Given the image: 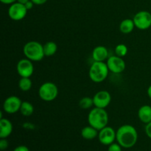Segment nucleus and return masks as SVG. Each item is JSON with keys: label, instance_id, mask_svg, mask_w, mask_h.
Wrapping results in <instances>:
<instances>
[{"label": "nucleus", "instance_id": "8", "mask_svg": "<svg viewBox=\"0 0 151 151\" xmlns=\"http://www.w3.org/2000/svg\"><path fill=\"white\" fill-rule=\"evenodd\" d=\"M109 72H111L114 74H119L124 72L125 69V62L122 58L117 55H114L109 57L106 61Z\"/></svg>", "mask_w": 151, "mask_h": 151}, {"label": "nucleus", "instance_id": "30", "mask_svg": "<svg viewBox=\"0 0 151 151\" xmlns=\"http://www.w3.org/2000/svg\"><path fill=\"white\" fill-rule=\"evenodd\" d=\"M29 1V0H17L18 2L21 3V4H25L27 2V1Z\"/></svg>", "mask_w": 151, "mask_h": 151}, {"label": "nucleus", "instance_id": "6", "mask_svg": "<svg viewBox=\"0 0 151 151\" xmlns=\"http://www.w3.org/2000/svg\"><path fill=\"white\" fill-rule=\"evenodd\" d=\"M133 20L137 29L145 30L151 27V13L145 10H142L134 16Z\"/></svg>", "mask_w": 151, "mask_h": 151}, {"label": "nucleus", "instance_id": "15", "mask_svg": "<svg viewBox=\"0 0 151 151\" xmlns=\"http://www.w3.org/2000/svg\"><path fill=\"white\" fill-rule=\"evenodd\" d=\"M138 117L142 122L147 124L151 122V106L145 105L139 108L138 111Z\"/></svg>", "mask_w": 151, "mask_h": 151}, {"label": "nucleus", "instance_id": "16", "mask_svg": "<svg viewBox=\"0 0 151 151\" xmlns=\"http://www.w3.org/2000/svg\"><path fill=\"white\" fill-rule=\"evenodd\" d=\"M98 131L96 128H93L91 125L84 127L81 131V136L83 139L87 140H91L98 137Z\"/></svg>", "mask_w": 151, "mask_h": 151}, {"label": "nucleus", "instance_id": "27", "mask_svg": "<svg viewBox=\"0 0 151 151\" xmlns=\"http://www.w3.org/2000/svg\"><path fill=\"white\" fill-rule=\"evenodd\" d=\"M32 2L35 4H37V5H41V4H45L47 1V0H31Z\"/></svg>", "mask_w": 151, "mask_h": 151}, {"label": "nucleus", "instance_id": "29", "mask_svg": "<svg viewBox=\"0 0 151 151\" xmlns=\"http://www.w3.org/2000/svg\"><path fill=\"white\" fill-rule=\"evenodd\" d=\"M1 2H2L3 4H12L13 3L17 1V0H0Z\"/></svg>", "mask_w": 151, "mask_h": 151}, {"label": "nucleus", "instance_id": "25", "mask_svg": "<svg viewBox=\"0 0 151 151\" xmlns=\"http://www.w3.org/2000/svg\"><path fill=\"white\" fill-rule=\"evenodd\" d=\"M145 133H146V135H147L149 138L151 139V122H149V123L146 124Z\"/></svg>", "mask_w": 151, "mask_h": 151}, {"label": "nucleus", "instance_id": "10", "mask_svg": "<svg viewBox=\"0 0 151 151\" xmlns=\"http://www.w3.org/2000/svg\"><path fill=\"white\" fill-rule=\"evenodd\" d=\"M22 103V101L19 97L16 96H10L4 100L3 103V109L9 114H16L20 111Z\"/></svg>", "mask_w": 151, "mask_h": 151}, {"label": "nucleus", "instance_id": "18", "mask_svg": "<svg viewBox=\"0 0 151 151\" xmlns=\"http://www.w3.org/2000/svg\"><path fill=\"white\" fill-rule=\"evenodd\" d=\"M43 47H44V55L47 57L54 55L58 50L57 44L53 41H48L44 45H43Z\"/></svg>", "mask_w": 151, "mask_h": 151}, {"label": "nucleus", "instance_id": "5", "mask_svg": "<svg viewBox=\"0 0 151 151\" xmlns=\"http://www.w3.org/2000/svg\"><path fill=\"white\" fill-rule=\"evenodd\" d=\"M58 94L57 86L52 82H46L40 86L38 95L40 98L45 102H51L55 100Z\"/></svg>", "mask_w": 151, "mask_h": 151}, {"label": "nucleus", "instance_id": "9", "mask_svg": "<svg viewBox=\"0 0 151 151\" xmlns=\"http://www.w3.org/2000/svg\"><path fill=\"white\" fill-rule=\"evenodd\" d=\"M16 70L21 78H30L34 72V66L32 60L27 58L20 60L16 66Z\"/></svg>", "mask_w": 151, "mask_h": 151}, {"label": "nucleus", "instance_id": "23", "mask_svg": "<svg viewBox=\"0 0 151 151\" xmlns=\"http://www.w3.org/2000/svg\"><path fill=\"white\" fill-rule=\"evenodd\" d=\"M122 146L118 143H112L111 145H110L108 149V151H122V148H121Z\"/></svg>", "mask_w": 151, "mask_h": 151}, {"label": "nucleus", "instance_id": "31", "mask_svg": "<svg viewBox=\"0 0 151 151\" xmlns=\"http://www.w3.org/2000/svg\"><path fill=\"white\" fill-rule=\"evenodd\" d=\"M147 95L151 99V85L147 88Z\"/></svg>", "mask_w": 151, "mask_h": 151}, {"label": "nucleus", "instance_id": "7", "mask_svg": "<svg viewBox=\"0 0 151 151\" xmlns=\"http://www.w3.org/2000/svg\"><path fill=\"white\" fill-rule=\"evenodd\" d=\"M28 10L26 8L24 4L16 2L13 3L8 9V16L12 20L20 21L24 19L27 13Z\"/></svg>", "mask_w": 151, "mask_h": 151}, {"label": "nucleus", "instance_id": "24", "mask_svg": "<svg viewBox=\"0 0 151 151\" xmlns=\"http://www.w3.org/2000/svg\"><path fill=\"white\" fill-rule=\"evenodd\" d=\"M8 147V142L6 139H1L0 140V150H4Z\"/></svg>", "mask_w": 151, "mask_h": 151}, {"label": "nucleus", "instance_id": "11", "mask_svg": "<svg viewBox=\"0 0 151 151\" xmlns=\"http://www.w3.org/2000/svg\"><path fill=\"white\" fill-rule=\"evenodd\" d=\"M99 131V141L104 145H110L116 139V132H115L111 127L106 126Z\"/></svg>", "mask_w": 151, "mask_h": 151}, {"label": "nucleus", "instance_id": "3", "mask_svg": "<svg viewBox=\"0 0 151 151\" xmlns=\"http://www.w3.org/2000/svg\"><path fill=\"white\" fill-rule=\"evenodd\" d=\"M24 55L32 61H40L45 56L44 47L39 42L31 41L27 43L23 48Z\"/></svg>", "mask_w": 151, "mask_h": 151}, {"label": "nucleus", "instance_id": "14", "mask_svg": "<svg viewBox=\"0 0 151 151\" xmlns=\"http://www.w3.org/2000/svg\"><path fill=\"white\" fill-rule=\"evenodd\" d=\"M0 138L6 139L13 132V125L9 119L5 118L0 119Z\"/></svg>", "mask_w": 151, "mask_h": 151}, {"label": "nucleus", "instance_id": "20", "mask_svg": "<svg viewBox=\"0 0 151 151\" xmlns=\"http://www.w3.org/2000/svg\"><path fill=\"white\" fill-rule=\"evenodd\" d=\"M32 81L29 78H21L19 81V87L22 91H27L32 88Z\"/></svg>", "mask_w": 151, "mask_h": 151}, {"label": "nucleus", "instance_id": "28", "mask_svg": "<svg viewBox=\"0 0 151 151\" xmlns=\"http://www.w3.org/2000/svg\"><path fill=\"white\" fill-rule=\"evenodd\" d=\"M34 3L32 2V1H31V0H29V1H27V2L26 3V4H24L25 5V7H26V8L28 10H31V9L32 8V7H33V5H34Z\"/></svg>", "mask_w": 151, "mask_h": 151}, {"label": "nucleus", "instance_id": "26", "mask_svg": "<svg viewBox=\"0 0 151 151\" xmlns=\"http://www.w3.org/2000/svg\"><path fill=\"white\" fill-rule=\"evenodd\" d=\"M13 151H29V148L27 146L24 145H20L16 147V148L13 150Z\"/></svg>", "mask_w": 151, "mask_h": 151}, {"label": "nucleus", "instance_id": "4", "mask_svg": "<svg viewBox=\"0 0 151 151\" xmlns=\"http://www.w3.org/2000/svg\"><path fill=\"white\" fill-rule=\"evenodd\" d=\"M109 69L107 64L105 62L94 61L90 66L89 78L93 82L102 83L107 78Z\"/></svg>", "mask_w": 151, "mask_h": 151}, {"label": "nucleus", "instance_id": "21", "mask_svg": "<svg viewBox=\"0 0 151 151\" xmlns=\"http://www.w3.org/2000/svg\"><path fill=\"white\" fill-rule=\"evenodd\" d=\"M94 106L93 98L89 97H85L81 99L79 101V106L83 109H88Z\"/></svg>", "mask_w": 151, "mask_h": 151}, {"label": "nucleus", "instance_id": "2", "mask_svg": "<svg viewBox=\"0 0 151 151\" xmlns=\"http://www.w3.org/2000/svg\"><path fill=\"white\" fill-rule=\"evenodd\" d=\"M88 122L89 125L100 131L107 126L109 122V114L105 109L95 107L90 111L88 116Z\"/></svg>", "mask_w": 151, "mask_h": 151}, {"label": "nucleus", "instance_id": "22", "mask_svg": "<svg viewBox=\"0 0 151 151\" xmlns=\"http://www.w3.org/2000/svg\"><path fill=\"white\" fill-rule=\"evenodd\" d=\"M115 54L116 55L119 56V57L123 58L128 53V47H126V45L123 44H119L115 47Z\"/></svg>", "mask_w": 151, "mask_h": 151}, {"label": "nucleus", "instance_id": "12", "mask_svg": "<svg viewBox=\"0 0 151 151\" xmlns=\"http://www.w3.org/2000/svg\"><path fill=\"white\" fill-rule=\"evenodd\" d=\"M94 106L100 109H106L109 106L111 101V96L107 91H100L93 97Z\"/></svg>", "mask_w": 151, "mask_h": 151}, {"label": "nucleus", "instance_id": "1", "mask_svg": "<svg viewBox=\"0 0 151 151\" xmlns=\"http://www.w3.org/2000/svg\"><path fill=\"white\" fill-rule=\"evenodd\" d=\"M116 139L122 147L131 148L137 142L138 134L134 126L131 125H124L118 128Z\"/></svg>", "mask_w": 151, "mask_h": 151}, {"label": "nucleus", "instance_id": "17", "mask_svg": "<svg viewBox=\"0 0 151 151\" xmlns=\"http://www.w3.org/2000/svg\"><path fill=\"white\" fill-rule=\"evenodd\" d=\"M135 27V24L133 19H124L122 21L119 25V29L124 34H129L134 30Z\"/></svg>", "mask_w": 151, "mask_h": 151}, {"label": "nucleus", "instance_id": "19", "mask_svg": "<svg viewBox=\"0 0 151 151\" xmlns=\"http://www.w3.org/2000/svg\"><path fill=\"white\" fill-rule=\"evenodd\" d=\"M19 111L24 116H29L33 114L34 107L32 103H30L29 102L24 101L22 102Z\"/></svg>", "mask_w": 151, "mask_h": 151}, {"label": "nucleus", "instance_id": "13", "mask_svg": "<svg viewBox=\"0 0 151 151\" xmlns=\"http://www.w3.org/2000/svg\"><path fill=\"white\" fill-rule=\"evenodd\" d=\"M92 58L94 61L104 62L109 58V52L104 46H97L92 51Z\"/></svg>", "mask_w": 151, "mask_h": 151}]
</instances>
